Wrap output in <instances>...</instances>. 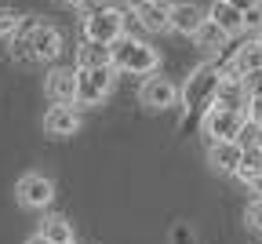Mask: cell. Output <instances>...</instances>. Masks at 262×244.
Masks as SVG:
<instances>
[{
  "mask_svg": "<svg viewBox=\"0 0 262 244\" xmlns=\"http://www.w3.org/2000/svg\"><path fill=\"white\" fill-rule=\"evenodd\" d=\"M222 73H233V77H251V73H262V48L258 40H248L244 48H237L233 62H229Z\"/></svg>",
  "mask_w": 262,
  "mask_h": 244,
  "instance_id": "14",
  "label": "cell"
},
{
  "mask_svg": "<svg viewBox=\"0 0 262 244\" xmlns=\"http://www.w3.org/2000/svg\"><path fill=\"white\" fill-rule=\"evenodd\" d=\"M70 244H77V237H73V240H70Z\"/></svg>",
  "mask_w": 262,
  "mask_h": 244,
  "instance_id": "34",
  "label": "cell"
},
{
  "mask_svg": "<svg viewBox=\"0 0 262 244\" xmlns=\"http://www.w3.org/2000/svg\"><path fill=\"white\" fill-rule=\"evenodd\" d=\"M248 186H251V190H255V193H258V197H262V171H258V175H255V179H251V182H248Z\"/></svg>",
  "mask_w": 262,
  "mask_h": 244,
  "instance_id": "28",
  "label": "cell"
},
{
  "mask_svg": "<svg viewBox=\"0 0 262 244\" xmlns=\"http://www.w3.org/2000/svg\"><path fill=\"white\" fill-rule=\"evenodd\" d=\"M244 113H248V124H251V128H262V88H258V91H248Z\"/></svg>",
  "mask_w": 262,
  "mask_h": 244,
  "instance_id": "22",
  "label": "cell"
},
{
  "mask_svg": "<svg viewBox=\"0 0 262 244\" xmlns=\"http://www.w3.org/2000/svg\"><path fill=\"white\" fill-rule=\"evenodd\" d=\"M26 244H51V240H48V237H44V233H33V237H29V240H26Z\"/></svg>",
  "mask_w": 262,
  "mask_h": 244,
  "instance_id": "29",
  "label": "cell"
},
{
  "mask_svg": "<svg viewBox=\"0 0 262 244\" xmlns=\"http://www.w3.org/2000/svg\"><path fill=\"white\" fill-rule=\"evenodd\" d=\"M193 40H196V48H204V51L219 55V51L226 48V40H229V37H226V33H222V29H219V26H215L211 18H208V22H204L201 29L193 33Z\"/></svg>",
  "mask_w": 262,
  "mask_h": 244,
  "instance_id": "19",
  "label": "cell"
},
{
  "mask_svg": "<svg viewBox=\"0 0 262 244\" xmlns=\"http://www.w3.org/2000/svg\"><path fill=\"white\" fill-rule=\"evenodd\" d=\"M208 18L226 33V37H237V33H244V15L229 4V0H215L211 11H208Z\"/></svg>",
  "mask_w": 262,
  "mask_h": 244,
  "instance_id": "16",
  "label": "cell"
},
{
  "mask_svg": "<svg viewBox=\"0 0 262 244\" xmlns=\"http://www.w3.org/2000/svg\"><path fill=\"white\" fill-rule=\"evenodd\" d=\"M58 4H66V8H80V0H58Z\"/></svg>",
  "mask_w": 262,
  "mask_h": 244,
  "instance_id": "31",
  "label": "cell"
},
{
  "mask_svg": "<svg viewBox=\"0 0 262 244\" xmlns=\"http://www.w3.org/2000/svg\"><path fill=\"white\" fill-rule=\"evenodd\" d=\"M37 233H44L51 244H70L73 240V226H70V219H62V215H44Z\"/></svg>",
  "mask_w": 262,
  "mask_h": 244,
  "instance_id": "18",
  "label": "cell"
},
{
  "mask_svg": "<svg viewBox=\"0 0 262 244\" xmlns=\"http://www.w3.org/2000/svg\"><path fill=\"white\" fill-rule=\"evenodd\" d=\"M229 4H233V8H237V11L244 15L248 8H255V4H258V0H229Z\"/></svg>",
  "mask_w": 262,
  "mask_h": 244,
  "instance_id": "27",
  "label": "cell"
},
{
  "mask_svg": "<svg viewBox=\"0 0 262 244\" xmlns=\"http://www.w3.org/2000/svg\"><path fill=\"white\" fill-rule=\"evenodd\" d=\"M255 143H258V146H262V128H258V135H255Z\"/></svg>",
  "mask_w": 262,
  "mask_h": 244,
  "instance_id": "32",
  "label": "cell"
},
{
  "mask_svg": "<svg viewBox=\"0 0 262 244\" xmlns=\"http://www.w3.org/2000/svg\"><path fill=\"white\" fill-rule=\"evenodd\" d=\"M201 128L211 143H233V138H244L248 131V113L229 106H208L201 117Z\"/></svg>",
  "mask_w": 262,
  "mask_h": 244,
  "instance_id": "3",
  "label": "cell"
},
{
  "mask_svg": "<svg viewBox=\"0 0 262 244\" xmlns=\"http://www.w3.org/2000/svg\"><path fill=\"white\" fill-rule=\"evenodd\" d=\"M139 102L146 110H168V106H175L179 102V88L168 80V77H146L142 80V88H139Z\"/></svg>",
  "mask_w": 262,
  "mask_h": 244,
  "instance_id": "9",
  "label": "cell"
},
{
  "mask_svg": "<svg viewBox=\"0 0 262 244\" xmlns=\"http://www.w3.org/2000/svg\"><path fill=\"white\" fill-rule=\"evenodd\" d=\"M244 219H248V226H251V230H258V233H262V197L248 204V212H244Z\"/></svg>",
  "mask_w": 262,
  "mask_h": 244,
  "instance_id": "25",
  "label": "cell"
},
{
  "mask_svg": "<svg viewBox=\"0 0 262 244\" xmlns=\"http://www.w3.org/2000/svg\"><path fill=\"white\" fill-rule=\"evenodd\" d=\"M37 22H40V18H22V22H18V29L8 37V40H11V55H15V58H29V33H33V26H37Z\"/></svg>",
  "mask_w": 262,
  "mask_h": 244,
  "instance_id": "21",
  "label": "cell"
},
{
  "mask_svg": "<svg viewBox=\"0 0 262 244\" xmlns=\"http://www.w3.org/2000/svg\"><path fill=\"white\" fill-rule=\"evenodd\" d=\"M258 171H262V146L251 143V146H244V157H241V168H237V179H241V182H251Z\"/></svg>",
  "mask_w": 262,
  "mask_h": 244,
  "instance_id": "20",
  "label": "cell"
},
{
  "mask_svg": "<svg viewBox=\"0 0 262 244\" xmlns=\"http://www.w3.org/2000/svg\"><path fill=\"white\" fill-rule=\"evenodd\" d=\"M110 58H113L117 73H135V77H149V73H157V66H160L157 48H149L139 37H127V33L110 44Z\"/></svg>",
  "mask_w": 262,
  "mask_h": 244,
  "instance_id": "1",
  "label": "cell"
},
{
  "mask_svg": "<svg viewBox=\"0 0 262 244\" xmlns=\"http://www.w3.org/2000/svg\"><path fill=\"white\" fill-rule=\"evenodd\" d=\"M117 37H124V11L120 8H102V11H91L84 15V40L95 44H113Z\"/></svg>",
  "mask_w": 262,
  "mask_h": 244,
  "instance_id": "5",
  "label": "cell"
},
{
  "mask_svg": "<svg viewBox=\"0 0 262 244\" xmlns=\"http://www.w3.org/2000/svg\"><path fill=\"white\" fill-rule=\"evenodd\" d=\"M91 66H113V58H110V44L84 40V44L77 48V69H91Z\"/></svg>",
  "mask_w": 262,
  "mask_h": 244,
  "instance_id": "17",
  "label": "cell"
},
{
  "mask_svg": "<svg viewBox=\"0 0 262 244\" xmlns=\"http://www.w3.org/2000/svg\"><path fill=\"white\" fill-rule=\"evenodd\" d=\"M15 197L22 208H33V212H40V208H48L55 200V182L48 175H40V171H29V175H22L15 182Z\"/></svg>",
  "mask_w": 262,
  "mask_h": 244,
  "instance_id": "6",
  "label": "cell"
},
{
  "mask_svg": "<svg viewBox=\"0 0 262 244\" xmlns=\"http://www.w3.org/2000/svg\"><path fill=\"white\" fill-rule=\"evenodd\" d=\"M244 33H262V0L244 11Z\"/></svg>",
  "mask_w": 262,
  "mask_h": 244,
  "instance_id": "24",
  "label": "cell"
},
{
  "mask_svg": "<svg viewBox=\"0 0 262 244\" xmlns=\"http://www.w3.org/2000/svg\"><path fill=\"white\" fill-rule=\"evenodd\" d=\"M244 102H248V80H244V77H233V73H222V84H219V95H215V106L244 110Z\"/></svg>",
  "mask_w": 262,
  "mask_h": 244,
  "instance_id": "15",
  "label": "cell"
},
{
  "mask_svg": "<svg viewBox=\"0 0 262 244\" xmlns=\"http://www.w3.org/2000/svg\"><path fill=\"white\" fill-rule=\"evenodd\" d=\"M113 84H117V69L113 66L77 69V106H98L102 98H110Z\"/></svg>",
  "mask_w": 262,
  "mask_h": 244,
  "instance_id": "4",
  "label": "cell"
},
{
  "mask_svg": "<svg viewBox=\"0 0 262 244\" xmlns=\"http://www.w3.org/2000/svg\"><path fill=\"white\" fill-rule=\"evenodd\" d=\"M258 48H262V33H258Z\"/></svg>",
  "mask_w": 262,
  "mask_h": 244,
  "instance_id": "33",
  "label": "cell"
},
{
  "mask_svg": "<svg viewBox=\"0 0 262 244\" xmlns=\"http://www.w3.org/2000/svg\"><path fill=\"white\" fill-rule=\"evenodd\" d=\"M241 157H244V143H241V138H233V143H211V150H208V164L215 171H222V175H237Z\"/></svg>",
  "mask_w": 262,
  "mask_h": 244,
  "instance_id": "13",
  "label": "cell"
},
{
  "mask_svg": "<svg viewBox=\"0 0 262 244\" xmlns=\"http://www.w3.org/2000/svg\"><path fill=\"white\" fill-rule=\"evenodd\" d=\"M204 22H208V11L201 4H193V0H179V4H171V29L182 33V37H193Z\"/></svg>",
  "mask_w": 262,
  "mask_h": 244,
  "instance_id": "12",
  "label": "cell"
},
{
  "mask_svg": "<svg viewBox=\"0 0 262 244\" xmlns=\"http://www.w3.org/2000/svg\"><path fill=\"white\" fill-rule=\"evenodd\" d=\"M62 55V33L51 22H37L29 33V58L33 62H55Z\"/></svg>",
  "mask_w": 262,
  "mask_h": 244,
  "instance_id": "7",
  "label": "cell"
},
{
  "mask_svg": "<svg viewBox=\"0 0 262 244\" xmlns=\"http://www.w3.org/2000/svg\"><path fill=\"white\" fill-rule=\"evenodd\" d=\"M175 244H189V233L186 230H175Z\"/></svg>",
  "mask_w": 262,
  "mask_h": 244,
  "instance_id": "30",
  "label": "cell"
},
{
  "mask_svg": "<svg viewBox=\"0 0 262 244\" xmlns=\"http://www.w3.org/2000/svg\"><path fill=\"white\" fill-rule=\"evenodd\" d=\"M40 124H44V135L48 138H70V135L80 131V113L73 106H51Z\"/></svg>",
  "mask_w": 262,
  "mask_h": 244,
  "instance_id": "11",
  "label": "cell"
},
{
  "mask_svg": "<svg viewBox=\"0 0 262 244\" xmlns=\"http://www.w3.org/2000/svg\"><path fill=\"white\" fill-rule=\"evenodd\" d=\"M44 95L51 106H77V69H51L44 77Z\"/></svg>",
  "mask_w": 262,
  "mask_h": 244,
  "instance_id": "8",
  "label": "cell"
},
{
  "mask_svg": "<svg viewBox=\"0 0 262 244\" xmlns=\"http://www.w3.org/2000/svg\"><path fill=\"white\" fill-rule=\"evenodd\" d=\"M102 8H110V0H80V11H84V15L102 11Z\"/></svg>",
  "mask_w": 262,
  "mask_h": 244,
  "instance_id": "26",
  "label": "cell"
},
{
  "mask_svg": "<svg viewBox=\"0 0 262 244\" xmlns=\"http://www.w3.org/2000/svg\"><path fill=\"white\" fill-rule=\"evenodd\" d=\"M18 22H22V15H18V11L0 8V37H11V33L18 29Z\"/></svg>",
  "mask_w": 262,
  "mask_h": 244,
  "instance_id": "23",
  "label": "cell"
},
{
  "mask_svg": "<svg viewBox=\"0 0 262 244\" xmlns=\"http://www.w3.org/2000/svg\"><path fill=\"white\" fill-rule=\"evenodd\" d=\"M131 15L149 33H168L171 29V4L168 0H142L139 8H131Z\"/></svg>",
  "mask_w": 262,
  "mask_h": 244,
  "instance_id": "10",
  "label": "cell"
},
{
  "mask_svg": "<svg viewBox=\"0 0 262 244\" xmlns=\"http://www.w3.org/2000/svg\"><path fill=\"white\" fill-rule=\"evenodd\" d=\"M219 84H222V69H219V66H211V62L196 66L193 73L186 77L182 91H179V102L186 106V113H201V117H204V110L215 106Z\"/></svg>",
  "mask_w": 262,
  "mask_h": 244,
  "instance_id": "2",
  "label": "cell"
}]
</instances>
